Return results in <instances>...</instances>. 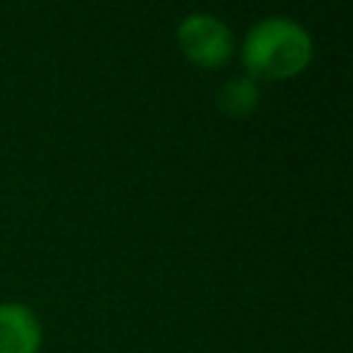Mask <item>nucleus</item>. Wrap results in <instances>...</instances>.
<instances>
[{
    "mask_svg": "<svg viewBox=\"0 0 353 353\" xmlns=\"http://www.w3.org/2000/svg\"><path fill=\"white\" fill-rule=\"evenodd\" d=\"M312 36L309 30L290 17H265L259 19L243 41V63L254 77L284 80L301 74L312 61Z\"/></svg>",
    "mask_w": 353,
    "mask_h": 353,
    "instance_id": "f257e3e1",
    "label": "nucleus"
},
{
    "mask_svg": "<svg viewBox=\"0 0 353 353\" xmlns=\"http://www.w3.org/2000/svg\"><path fill=\"white\" fill-rule=\"evenodd\" d=\"M176 44L188 61L204 69H215L229 61L234 39L232 30L212 14H188L176 25Z\"/></svg>",
    "mask_w": 353,
    "mask_h": 353,
    "instance_id": "f03ea898",
    "label": "nucleus"
},
{
    "mask_svg": "<svg viewBox=\"0 0 353 353\" xmlns=\"http://www.w3.org/2000/svg\"><path fill=\"white\" fill-rule=\"evenodd\" d=\"M39 345V317L25 303H0V353H36Z\"/></svg>",
    "mask_w": 353,
    "mask_h": 353,
    "instance_id": "7ed1b4c3",
    "label": "nucleus"
},
{
    "mask_svg": "<svg viewBox=\"0 0 353 353\" xmlns=\"http://www.w3.org/2000/svg\"><path fill=\"white\" fill-rule=\"evenodd\" d=\"M259 102V88L251 77H232L221 91H218V108L226 116L243 119L248 116Z\"/></svg>",
    "mask_w": 353,
    "mask_h": 353,
    "instance_id": "20e7f679",
    "label": "nucleus"
}]
</instances>
